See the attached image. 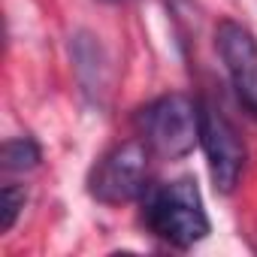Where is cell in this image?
I'll return each instance as SVG.
<instances>
[{"instance_id": "cell-5", "label": "cell", "mask_w": 257, "mask_h": 257, "mask_svg": "<svg viewBox=\"0 0 257 257\" xmlns=\"http://www.w3.org/2000/svg\"><path fill=\"white\" fill-rule=\"evenodd\" d=\"M215 46L239 106L248 112L251 121H257V37L245 25L224 19L215 28Z\"/></svg>"}, {"instance_id": "cell-2", "label": "cell", "mask_w": 257, "mask_h": 257, "mask_svg": "<svg viewBox=\"0 0 257 257\" xmlns=\"http://www.w3.org/2000/svg\"><path fill=\"white\" fill-rule=\"evenodd\" d=\"M137 131L143 143L170 161L188 158L200 143V103L182 91L161 94L137 109Z\"/></svg>"}, {"instance_id": "cell-4", "label": "cell", "mask_w": 257, "mask_h": 257, "mask_svg": "<svg viewBox=\"0 0 257 257\" xmlns=\"http://www.w3.org/2000/svg\"><path fill=\"white\" fill-rule=\"evenodd\" d=\"M200 146L206 152L215 191L230 194L239 185L245 170V146L236 134V127L230 124V118L209 100H200Z\"/></svg>"}, {"instance_id": "cell-1", "label": "cell", "mask_w": 257, "mask_h": 257, "mask_svg": "<svg viewBox=\"0 0 257 257\" xmlns=\"http://www.w3.org/2000/svg\"><path fill=\"white\" fill-rule=\"evenodd\" d=\"M143 221L149 233H155L173 248H191L203 242L212 230L203 194L191 176L149 188L143 203Z\"/></svg>"}, {"instance_id": "cell-6", "label": "cell", "mask_w": 257, "mask_h": 257, "mask_svg": "<svg viewBox=\"0 0 257 257\" xmlns=\"http://www.w3.org/2000/svg\"><path fill=\"white\" fill-rule=\"evenodd\" d=\"M40 161H43V152L31 137L7 140L4 149H0V164H4L7 173H31L40 167Z\"/></svg>"}, {"instance_id": "cell-7", "label": "cell", "mask_w": 257, "mask_h": 257, "mask_svg": "<svg viewBox=\"0 0 257 257\" xmlns=\"http://www.w3.org/2000/svg\"><path fill=\"white\" fill-rule=\"evenodd\" d=\"M25 203H28L25 188H19V185H4V191H0V233H10V230L16 227V221H19Z\"/></svg>"}, {"instance_id": "cell-8", "label": "cell", "mask_w": 257, "mask_h": 257, "mask_svg": "<svg viewBox=\"0 0 257 257\" xmlns=\"http://www.w3.org/2000/svg\"><path fill=\"white\" fill-rule=\"evenodd\" d=\"M106 4H124V0H106Z\"/></svg>"}, {"instance_id": "cell-3", "label": "cell", "mask_w": 257, "mask_h": 257, "mask_svg": "<svg viewBox=\"0 0 257 257\" xmlns=\"http://www.w3.org/2000/svg\"><path fill=\"white\" fill-rule=\"evenodd\" d=\"M149 146L124 140L112 146L88 173V194L103 206H121L149 191Z\"/></svg>"}]
</instances>
